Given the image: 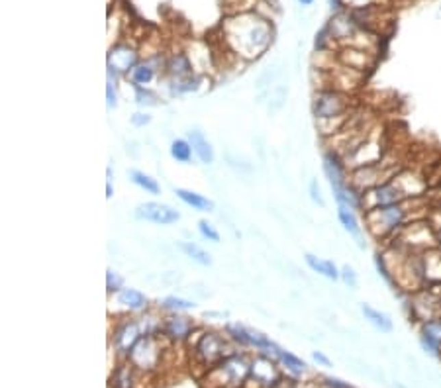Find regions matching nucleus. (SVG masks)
<instances>
[{"mask_svg":"<svg viewBox=\"0 0 441 388\" xmlns=\"http://www.w3.org/2000/svg\"><path fill=\"white\" fill-rule=\"evenodd\" d=\"M224 38L236 55L255 59L269 47L273 29L269 20L253 12H242L229 16L228 22L224 24Z\"/></svg>","mask_w":441,"mask_h":388,"instance_id":"obj_1","label":"nucleus"},{"mask_svg":"<svg viewBox=\"0 0 441 388\" xmlns=\"http://www.w3.org/2000/svg\"><path fill=\"white\" fill-rule=\"evenodd\" d=\"M410 201L392 204V206H383V208H373L365 212V224L367 230L377 237V240H392L408 222L420 220L414 218L412 210H408Z\"/></svg>","mask_w":441,"mask_h":388,"instance_id":"obj_2","label":"nucleus"},{"mask_svg":"<svg viewBox=\"0 0 441 388\" xmlns=\"http://www.w3.org/2000/svg\"><path fill=\"white\" fill-rule=\"evenodd\" d=\"M349 94L338 88H322L314 94L312 112L316 122H333L349 118Z\"/></svg>","mask_w":441,"mask_h":388,"instance_id":"obj_3","label":"nucleus"},{"mask_svg":"<svg viewBox=\"0 0 441 388\" xmlns=\"http://www.w3.org/2000/svg\"><path fill=\"white\" fill-rule=\"evenodd\" d=\"M394 245L404 247L408 251H427V249H433V247H440V240H438V233L433 231V228L427 224L426 220H412L408 222L402 230L392 237Z\"/></svg>","mask_w":441,"mask_h":388,"instance_id":"obj_4","label":"nucleus"},{"mask_svg":"<svg viewBox=\"0 0 441 388\" xmlns=\"http://www.w3.org/2000/svg\"><path fill=\"white\" fill-rule=\"evenodd\" d=\"M226 351H229L226 337H222L216 331L202 333L197 345H194V353L199 355L204 365H212L216 361H224L228 359L229 355H234V353H226Z\"/></svg>","mask_w":441,"mask_h":388,"instance_id":"obj_5","label":"nucleus"},{"mask_svg":"<svg viewBox=\"0 0 441 388\" xmlns=\"http://www.w3.org/2000/svg\"><path fill=\"white\" fill-rule=\"evenodd\" d=\"M406 201V196L402 194L392 181H386L379 187H373L363 192V214L369 212L373 208H383V206H392V204H400Z\"/></svg>","mask_w":441,"mask_h":388,"instance_id":"obj_6","label":"nucleus"},{"mask_svg":"<svg viewBox=\"0 0 441 388\" xmlns=\"http://www.w3.org/2000/svg\"><path fill=\"white\" fill-rule=\"evenodd\" d=\"M216 371L222 374V387L238 388L247 380V376L251 373V365L245 361V357L240 355H229L228 359L220 361V365L216 367Z\"/></svg>","mask_w":441,"mask_h":388,"instance_id":"obj_7","label":"nucleus"},{"mask_svg":"<svg viewBox=\"0 0 441 388\" xmlns=\"http://www.w3.org/2000/svg\"><path fill=\"white\" fill-rule=\"evenodd\" d=\"M159 345H157L155 333L153 335H143L142 339L138 341V345L131 349V353L128 355V359L131 361V365L136 369H142V371H151L159 361Z\"/></svg>","mask_w":441,"mask_h":388,"instance_id":"obj_8","label":"nucleus"},{"mask_svg":"<svg viewBox=\"0 0 441 388\" xmlns=\"http://www.w3.org/2000/svg\"><path fill=\"white\" fill-rule=\"evenodd\" d=\"M136 218L145 220V222H153V224H159V226H171V224L181 220V214L169 204L143 202L136 208Z\"/></svg>","mask_w":441,"mask_h":388,"instance_id":"obj_9","label":"nucleus"},{"mask_svg":"<svg viewBox=\"0 0 441 388\" xmlns=\"http://www.w3.org/2000/svg\"><path fill=\"white\" fill-rule=\"evenodd\" d=\"M140 63V53L129 43H116L108 51V71L110 73H129Z\"/></svg>","mask_w":441,"mask_h":388,"instance_id":"obj_10","label":"nucleus"},{"mask_svg":"<svg viewBox=\"0 0 441 388\" xmlns=\"http://www.w3.org/2000/svg\"><path fill=\"white\" fill-rule=\"evenodd\" d=\"M392 183L402 190V194L406 196V201H414V198H424L427 194V179H424L420 172L410 171V169H400L394 177Z\"/></svg>","mask_w":441,"mask_h":388,"instance_id":"obj_11","label":"nucleus"},{"mask_svg":"<svg viewBox=\"0 0 441 388\" xmlns=\"http://www.w3.org/2000/svg\"><path fill=\"white\" fill-rule=\"evenodd\" d=\"M143 335L145 333L140 320H126L114 330V347L122 355H129Z\"/></svg>","mask_w":441,"mask_h":388,"instance_id":"obj_12","label":"nucleus"},{"mask_svg":"<svg viewBox=\"0 0 441 388\" xmlns=\"http://www.w3.org/2000/svg\"><path fill=\"white\" fill-rule=\"evenodd\" d=\"M338 61L342 63V67H347V69H353L357 73H365L373 69L375 65V55L373 51L369 49H361V47H353V45H343L340 49V55H338Z\"/></svg>","mask_w":441,"mask_h":388,"instance_id":"obj_13","label":"nucleus"},{"mask_svg":"<svg viewBox=\"0 0 441 388\" xmlns=\"http://www.w3.org/2000/svg\"><path fill=\"white\" fill-rule=\"evenodd\" d=\"M324 174H326L327 183L329 187H342V185H347L349 183V174H347V165L343 157L333 151V149H327L324 153Z\"/></svg>","mask_w":441,"mask_h":388,"instance_id":"obj_14","label":"nucleus"},{"mask_svg":"<svg viewBox=\"0 0 441 388\" xmlns=\"http://www.w3.org/2000/svg\"><path fill=\"white\" fill-rule=\"evenodd\" d=\"M161 330L165 333V337H171L175 341H185V339H188V335L192 333V330H194V324H192L190 318L173 314V316L163 320Z\"/></svg>","mask_w":441,"mask_h":388,"instance_id":"obj_15","label":"nucleus"},{"mask_svg":"<svg viewBox=\"0 0 441 388\" xmlns=\"http://www.w3.org/2000/svg\"><path fill=\"white\" fill-rule=\"evenodd\" d=\"M251 374L255 376V380L259 385L269 388H273L281 380V376L277 373L275 363H273V359L267 357V355H259V357L251 363Z\"/></svg>","mask_w":441,"mask_h":388,"instance_id":"obj_16","label":"nucleus"},{"mask_svg":"<svg viewBox=\"0 0 441 388\" xmlns=\"http://www.w3.org/2000/svg\"><path fill=\"white\" fill-rule=\"evenodd\" d=\"M424 261V276H426V287L429 285H440L441 283V247H433L422 251Z\"/></svg>","mask_w":441,"mask_h":388,"instance_id":"obj_17","label":"nucleus"},{"mask_svg":"<svg viewBox=\"0 0 441 388\" xmlns=\"http://www.w3.org/2000/svg\"><path fill=\"white\" fill-rule=\"evenodd\" d=\"M165 71H167V75H169L171 79H186V77L194 75V73H192V61L188 57V53H183V51L173 53V55L167 57Z\"/></svg>","mask_w":441,"mask_h":388,"instance_id":"obj_18","label":"nucleus"},{"mask_svg":"<svg viewBox=\"0 0 441 388\" xmlns=\"http://www.w3.org/2000/svg\"><path fill=\"white\" fill-rule=\"evenodd\" d=\"M116 302L129 312H142L149 304L147 296L136 288H122L120 292H116Z\"/></svg>","mask_w":441,"mask_h":388,"instance_id":"obj_19","label":"nucleus"},{"mask_svg":"<svg viewBox=\"0 0 441 388\" xmlns=\"http://www.w3.org/2000/svg\"><path fill=\"white\" fill-rule=\"evenodd\" d=\"M338 218L342 222V226L345 228V231H349L353 237L357 240V245L361 249H365V244H363V230H361V224L357 220L355 210H351L349 206H340L338 204Z\"/></svg>","mask_w":441,"mask_h":388,"instance_id":"obj_20","label":"nucleus"},{"mask_svg":"<svg viewBox=\"0 0 441 388\" xmlns=\"http://www.w3.org/2000/svg\"><path fill=\"white\" fill-rule=\"evenodd\" d=\"M188 142L192 145V151L197 153V157L204 163V165H212L214 163V149L210 142L204 138V133L199 129L188 131Z\"/></svg>","mask_w":441,"mask_h":388,"instance_id":"obj_21","label":"nucleus"},{"mask_svg":"<svg viewBox=\"0 0 441 388\" xmlns=\"http://www.w3.org/2000/svg\"><path fill=\"white\" fill-rule=\"evenodd\" d=\"M361 312H363V316H365V320L369 322L370 326L377 328L379 331L390 333V331L394 330V324H392V320H390V316L386 312H381V310L373 308L369 304H361Z\"/></svg>","mask_w":441,"mask_h":388,"instance_id":"obj_22","label":"nucleus"},{"mask_svg":"<svg viewBox=\"0 0 441 388\" xmlns=\"http://www.w3.org/2000/svg\"><path fill=\"white\" fill-rule=\"evenodd\" d=\"M306 265L312 269L314 273L322 274V276H326L329 281H338L340 276H342V271L336 267V263L333 261H327V259H320L312 255V253H306Z\"/></svg>","mask_w":441,"mask_h":388,"instance_id":"obj_23","label":"nucleus"},{"mask_svg":"<svg viewBox=\"0 0 441 388\" xmlns=\"http://www.w3.org/2000/svg\"><path fill=\"white\" fill-rule=\"evenodd\" d=\"M175 194L185 204H188L190 208L199 210V212H212L214 210V202L210 198L199 194V192H192V190H186V188H177Z\"/></svg>","mask_w":441,"mask_h":388,"instance_id":"obj_24","label":"nucleus"},{"mask_svg":"<svg viewBox=\"0 0 441 388\" xmlns=\"http://www.w3.org/2000/svg\"><path fill=\"white\" fill-rule=\"evenodd\" d=\"M177 247L185 253L186 257L192 259L194 263H199L202 267H210V265H212V255H210L208 251H204V249L199 247L197 244H192V242H179Z\"/></svg>","mask_w":441,"mask_h":388,"instance_id":"obj_25","label":"nucleus"},{"mask_svg":"<svg viewBox=\"0 0 441 388\" xmlns=\"http://www.w3.org/2000/svg\"><path fill=\"white\" fill-rule=\"evenodd\" d=\"M155 79V67L149 61H142L131 69V83L136 86L149 85Z\"/></svg>","mask_w":441,"mask_h":388,"instance_id":"obj_26","label":"nucleus"},{"mask_svg":"<svg viewBox=\"0 0 441 388\" xmlns=\"http://www.w3.org/2000/svg\"><path fill=\"white\" fill-rule=\"evenodd\" d=\"M128 177L134 185H138V187L143 188V190L149 192V194H159V192H161L159 183H157L155 179H151L149 174H145V172L138 171V169H129Z\"/></svg>","mask_w":441,"mask_h":388,"instance_id":"obj_27","label":"nucleus"},{"mask_svg":"<svg viewBox=\"0 0 441 388\" xmlns=\"http://www.w3.org/2000/svg\"><path fill=\"white\" fill-rule=\"evenodd\" d=\"M200 88V77L190 75L186 79H173L171 83V94H185V92H194Z\"/></svg>","mask_w":441,"mask_h":388,"instance_id":"obj_28","label":"nucleus"},{"mask_svg":"<svg viewBox=\"0 0 441 388\" xmlns=\"http://www.w3.org/2000/svg\"><path fill=\"white\" fill-rule=\"evenodd\" d=\"M279 361L285 365V369L290 374H294V376H299V374L306 373V363L304 361H300L299 357H294L292 353H288V351H283L281 349V353H279Z\"/></svg>","mask_w":441,"mask_h":388,"instance_id":"obj_29","label":"nucleus"},{"mask_svg":"<svg viewBox=\"0 0 441 388\" xmlns=\"http://www.w3.org/2000/svg\"><path fill=\"white\" fill-rule=\"evenodd\" d=\"M171 155L179 163H188L192 159V145L186 140H175L171 144Z\"/></svg>","mask_w":441,"mask_h":388,"instance_id":"obj_30","label":"nucleus"},{"mask_svg":"<svg viewBox=\"0 0 441 388\" xmlns=\"http://www.w3.org/2000/svg\"><path fill=\"white\" fill-rule=\"evenodd\" d=\"M226 331H228L229 339L238 341L240 345H251L253 347V344H251V333H249L247 328H243L240 324H228Z\"/></svg>","mask_w":441,"mask_h":388,"instance_id":"obj_31","label":"nucleus"},{"mask_svg":"<svg viewBox=\"0 0 441 388\" xmlns=\"http://www.w3.org/2000/svg\"><path fill=\"white\" fill-rule=\"evenodd\" d=\"M161 306L165 310H171V312H185V310H192L194 308V302L181 298V296H167V298H163Z\"/></svg>","mask_w":441,"mask_h":388,"instance_id":"obj_32","label":"nucleus"},{"mask_svg":"<svg viewBox=\"0 0 441 388\" xmlns=\"http://www.w3.org/2000/svg\"><path fill=\"white\" fill-rule=\"evenodd\" d=\"M159 99H157L155 92H151L149 88H145V86H136V104L138 106H157L159 104Z\"/></svg>","mask_w":441,"mask_h":388,"instance_id":"obj_33","label":"nucleus"},{"mask_svg":"<svg viewBox=\"0 0 441 388\" xmlns=\"http://www.w3.org/2000/svg\"><path fill=\"white\" fill-rule=\"evenodd\" d=\"M124 288V279H122V274H118L112 269H108L106 271V292L108 294H116V292H120Z\"/></svg>","mask_w":441,"mask_h":388,"instance_id":"obj_34","label":"nucleus"},{"mask_svg":"<svg viewBox=\"0 0 441 388\" xmlns=\"http://www.w3.org/2000/svg\"><path fill=\"white\" fill-rule=\"evenodd\" d=\"M422 333L429 335L431 339H436L441 345V318H433L429 322L422 324Z\"/></svg>","mask_w":441,"mask_h":388,"instance_id":"obj_35","label":"nucleus"},{"mask_svg":"<svg viewBox=\"0 0 441 388\" xmlns=\"http://www.w3.org/2000/svg\"><path fill=\"white\" fill-rule=\"evenodd\" d=\"M199 231L204 240H208V242H212V244H220V233L216 231V228H214L208 220H200Z\"/></svg>","mask_w":441,"mask_h":388,"instance_id":"obj_36","label":"nucleus"},{"mask_svg":"<svg viewBox=\"0 0 441 388\" xmlns=\"http://www.w3.org/2000/svg\"><path fill=\"white\" fill-rule=\"evenodd\" d=\"M420 345H422V349H424L426 353H429L431 357H438V359H441V345L438 344L436 339H431L429 335L422 333V335H420Z\"/></svg>","mask_w":441,"mask_h":388,"instance_id":"obj_37","label":"nucleus"},{"mask_svg":"<svg viewBox=\"0 0 441 388\" xmlns=\"http://www.w3.org/2000/svg\"><path fill=\"white\" fill-rule=\"evenodd\" d=\"M114 387L116 388H131V367L124 365L118 369V373L114 376Z\"/></svg>","mask_w":441,"mask_h":388,"instance_id":"obj_38","label":"nucleus"},{"mask_svg":"<svg viewBox=\"0 0 441 388\" xmlns=\"http://www.w3.org/2000/svg\"><path fill=\"white\" fill-rule=\"evenodd\" d=\"M340 271H342V276H340V279H342L343 283H345V287L357 288V285H359V279H357L355 269H353L351 265H343Z\"/></svg>","mask_w":441,"mask_h":388,"instance_id":"obj_39","label":"nucleus"},{"mask_svg":"<svg viewBox=\"0 0 441 388\" xmlns=\"http://www.w3.org/2000/svg\"><path fill=\"white\" fill-rule=\"evenodd\" d=\"M131 126L134 128H145L147 124H151V116L145 114V112H136V114L131 116Z\"/></svg>","mask_w":441,"mask_h":388,"instance_id":"obj_40","label":"nucleus"},{"mask_svg":"<svg viewBox=\"0 0 441 388\" xmlns=\"http://www.w3.org/2000/svg\"><path fill=\"white\" fill-rule=\"evenodd\" d=\"M106 104H108V108H116V104H118L114 83H112L110 77H108V83H106Z\"/></svg>","mask_w":441,"mask_h":388,"instance_id":"obj_41","label":"nucleus"},{"mask_svg":"<svg viewBox=\"0 0 441 388\" xmlns=\"http://www.w3.org/2000/svg\"><path fill=\"white\" fill-rule=\"evenodd\" d=\"M310 198H312L318 206H326V202H324V198H322V190H320V187H318V181L316 179H312L310 181Z\"/></svg>","mask_w":441,"mask_h":388,"instance_id":"obj_42","label":"nucleus"},{"mask_svg":"<svg viewBox=\"0 0 441 388\" xmlns=\"http://www.w3.org/2000/svg\"><path fill=\"white\" fill-rule=\"evenodd\" d=\"M345 6L349 10H359V8H367V6H373V4H379V0H343Z\"/></svg>","mask_w":441,"mask_h":388,"instance_id":"obj_43","label":"nucleus"},{"mask_svg":"<svg viewBox=\"0 0 441 388\" xmlns=\"http://www.w3.org/2000/svg\"><path fill=\"white\" fill-rule=\"evenodd\" d=\"M314 361L320 363V365H324V367H331V361L327 359L324 353H320V351H314Z\"/></svg>","mask_w":441,"mask_h":388,"instance_id":"obj_44","label":"nucleus"},{"mask_svg":"<svg viewBox=\"0 0 441 388\" xmlns=\"http://www.w3.org/2000/svg\"><path fill=\"white\" fill-rule=\"evenodd\" d=\"M273 388H297V387H294L290 380H283V378H281V380H279V383H277Z\"/></svg>","mask_w":441,"mask_h":388,"instance_id":"obj_45","label":"nucleus"},{"mask_svg":"<svg viewBox=\"0 0 441 388\" xmlns=\"http://www.w3.org/2000/svg\"><path fill=\"white\" fill-rule=\"evenodd\" d=\"M106 196H108V198L112 196V183H110V181L106 183Z\"/></svg>","mask_w":441,"mask_h":388,"instance_id":"obj_46","label":"nucleus"},{"mask_svg":"<svg viewBox=\"0 0 441 388\" xmlns=\"http://www.w3.org/2000/svg\"><path fill=\"white\" fill-rule=\"evenodd\" d=\"M300 4H302V6H310V4H312L314 0H299Z\"/></svg>","mask_w":441,"mask_h":388,"instance_id":"obj_47","label":"nucleus"}]
</instances>
